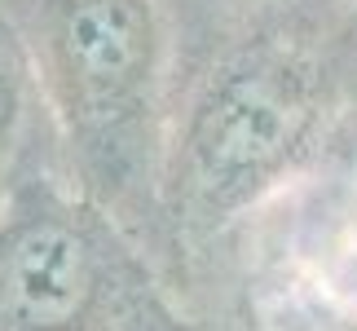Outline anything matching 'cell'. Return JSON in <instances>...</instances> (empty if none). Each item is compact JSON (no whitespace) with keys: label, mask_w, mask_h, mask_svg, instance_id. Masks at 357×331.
<instances>
[{"label":"cell","mask_w":357,"mask_h":331,"mask_svg":"<svg viewBox=\"0 0 357 331\" xmlns=\"http://www.w3.org/2000/svg\"><path fill=\"white\" fill-rule=\"evenodd\" d=\"M0 331H199V323L119 221L62 177H40L0 212Z\"/></svg>","instance_id":"cell-3"},{"label":"cell","mask_w":357,"mask_h":331,"mask_svg":"<svg viewBox=\"0 0 357 331\" xmlns=\"http://www.w3.org/2000/svg\"><path fill=\"white\" fill-rule=\"evenodd\" d=\"M0 13L40 84L62 182L159 260L163 150L185 62L176 0H0Z\"/></svg>","instance_id":"cell-2"},{"label":"cell","mask_w":357,"mask_h":331,"mask_svg":"<svg viewBox=\"0 0 357 331\" xmlns=\"http://www.w3.org/2000/svg\"><path fill=\"white\" fill-rule=\"evenodd\" d=\"M349 89H353V119H357V31L349 40Z\"/></svg>","instance_id":"cell-6"},{"label":"cell","mask_w":357,"mask_h":331,"mask_svg":"<svg viewBox=\"0 0 357 331\" xmlns=\"http://www.w3.org/2000/svg\"><path fill=\"white\" fill-rule=\"evenodd\" d=\"M353 5H357V0H353Z\"/></svg>","instance_id":"cell-7"},{"label":"cell","mask_w":357,"mask_h":331,"mask_svg":"<svg viewBox=\"0 0 357 331\" xmlns=\"http://www.w3.org/2000/svg\"><path fill=\"white\" fill-rule=\"evenodd\" d=\"M176 13L185 36H203L273 18H335V13H357V5L353 0H176Z\"/></svg>","instance_id":"cell-5"},{"label":"cell","mask_w":357,"mask_h":331,"mask_svg":"<svg viewBox=\"0 0 357 331\" xmlns=\"http://www.w3.org/2000/svg\"><path fill=\"white\" fill-rule=\"evenodd\" d=\"M40 177H62L58 142L31 62L0 13V212Z\"/></svg>","instance_id":"cell-4"},{"label":"cell","mask_w":357,"mask_h":331,"mask_svg":"<svg viewBox=\"0 0 357 331\" xmlns=\"http://www.w3.org/2000/svg\"><path fill=\"white\" fill-rule=\"evenodd\" d=\"M353 31L357 13L185 36L159 182V265L190 314L252 221L349 146Z\"/></svg>","instance_id":"cell-1"},{"label":"cell","mask_w":357,"mask_h":331,"mask_svg":"<svg viewBox=\"0 0 357 331\" xmlns=\"http://www.w3.org/2000/svg\"><path fill=\"white\" fill-rule=\"evenodd\" d=\"M353 124H357V119H353Z\"/></svg>","instance_id":"cell-8"}]
</instances>
